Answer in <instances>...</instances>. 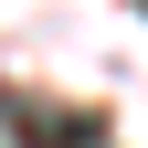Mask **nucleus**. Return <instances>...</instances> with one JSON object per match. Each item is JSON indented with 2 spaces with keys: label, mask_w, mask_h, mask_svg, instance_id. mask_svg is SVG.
Listing matches in <instances>:
<instances>
[{
  "label": "nucleus",
  "mask_w": 148,
  "mask_h": 148,
  "mask_svg": "<svg viewBox=\"0 0 148 148\" xmlns=\"http://www.w3.org/2000/svg\"><path fill=\"white\" fill-rule=\"evenodd\" d=\"M0 116H11V127H21V138L32 148H106V116H95V106H0Z\"/></svg>",
  "instance_id": "obj_1"
}]
</instances>
